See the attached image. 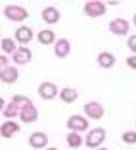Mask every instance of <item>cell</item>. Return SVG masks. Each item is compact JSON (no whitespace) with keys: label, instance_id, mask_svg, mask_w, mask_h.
<instances>
[{"label":"cell","instance_id":"cell-1","mask_svg":"<svg viewBox=\"0 0 136 150\" xmlns=\"http://www.w3.org/2000/svg\"><path fill=\"white\" fill-rule=\"evenodd\" d=\"M4 16L6 19H10V21H15V23H21L25 21L27 18H29V12H27L23 6H15V4H8L4 8Z\"/></svg>","mask_w":136,"mask_h":150},{"label":"cell","instance_id":"cell-2","mask_svg":"<svg viewBox=\"0 0 136 150\" xmlns=\"http://www.w3.org/2000/svg\"><path fill=\"white\" fill-rule=\"evenodd\" d=\"M104 141H105V129L104 127L90 129V133L84 137V144H86L88 148H100Z\"/></svg>","mask_w":136,"mask_h":150},{"label":"cell","instance_id":"cell-3","mask_svg":"<svg viewBox=\"0 0 136 150\" xmlns=\"http://www.w3.org/2000/svg\"><path fill=\"white\" fill-rule=\"evenodd\" d=\"M60 94V88L52 83V81H44L39 85V96L42 100H54V98Z\"/></svg>","mask_w":136,"mask_h":150},{"label":"cell","instance_id":"cell-4","mask_svg":"<svg viewBox=\"0 0 136 150\" xmlns=\"http://www.w3.org/2000/svg\"><path fill=\"white\" fill-rule=\"evenodd\" d=\"M105 8H107V4H104L100 0H90V2L84 4V13L88 18H100V16L105 13Z\"/></svg>","mask_w":136,"mask_h":150},{"label":"cell","instance_id":"cell-5","mask_svg":"<svg viewBox=\"0 0 136 150\" xmlns=\"http://www.w3.org/2000/svg\"><path fill=\"white\" fill-rule=\"evenodd\" d=\"M19 119L25 121V123H33V121L39 119V110H36V106L33 102H29V104L19 108Z\"/></svg>","mask_w":136,"mask_h":150},{"label":"cell","instance_id":"cell-6","mask_svg":"<svg viewBox=\"0 0 136 150\" xmlns=\"http://www.w3.org/2000/svg\"><path fill=\"white\" fill-rule=\"evenodd\" d=\"M29 146L35 150H40V148H48V135L42 131H35L29 135Z\"/></svg>","mask_w":136,"mask_h":150},{"label":"cell","instance_id":"cell-7","mask_svg":"<svg viewBox=\"0 0 136 150\" xmlns=\"http://www.w3.org/2000/svg\"><path fill=\"white\" fill-rule=\"evenodd\" d=\"M12 60H13L15 66H25V64H29L33 60V52L27 48V46H19V48L12 54Z\"/></svg>","mask_w":136,"mask_h":150},{"label":"cell","instance_id":"cell-8","mask_svg":"<svg viewBox=\"0 0 136 150\" xmlns=\"http://www.w3.org/2000/svg\"><path fill=\"white\" fill-rule=\"evenodd\" d=\"M67 127H69V131H86L88 129V117L86 115H71L69 119H67Z\"/></svg>","mask_w":136,"mask_h":150},{"label":"cell","instance_id":"cell-9","mask_svg":"<svg viewBox=\"0 0 136 150\" xmlns=\"http://www.w3.org/2000/svg\"><path fill=\"white\" fill-rule=\"evenodd\" d=\"M105 114L104 106H102L100 102H86L84 104V115L90 119H102Z\"/></svg>","mask_w":136,"mask_h":150},{"label":"cell","instance_id":"cell-10","mask_svg":"<svg viewBox=\"0 0 136 150\" xmlns=\"http://www.w3.org/2000/svg\"><path fill=\"white\" fill-rule=\"evenodd\" d=\"M128 27H130V23H128L127 19H123V18H117V19H111L109 21V31L113 33V35H117V37L127 35Z\"/></svg>","mask_w":136,"mask_h":150},{"label":"cell","instance_id":"cell-11","mask_svg":"<svg viewBox=\"0 0 136 150\" xmlns=\"http://www.w3.org/2000/svg\"><path fill=\"white\" fill-rule=\"evenodd\" d=\"M19 131H21V125H19L18 121H12V119H8V121H4V123L0 125V135L4 139H12L13 135H18Z\"/></svg>","mask_w":136,"mask_h":150},{"label":"cell","instance_id":"cell-12","mask_svg":"<svg viewBox=\"0 0 136 150\" xmlns=\"http://www.w3.org/2000/svg\"><path fill=\"white\" fill-rule=\"evenodd\" d=\"M40 18H42L44 23L54 25V23H57L60 19H62V13H60V10H57V8H54V6H48V8H44L42 12H40Z\"/></svg>","mask_w":136,"mask_h":150},{"label":"cell","instance_id":"cell-13","mask_svg":"<svg viewBox=\"0 0 136 150\" xmlns=\"http://www.w3.org/2000/svg\"><path fill=\"white\" fill-rule=\"evenodd\" d=\"M33 37H35V33H33L31 27L21 25L19 29H15V42L19 44H29L33 40Z\"/></svg>","mask_w":136,"mask_h":150},{"label":"cell","instance_id":"cell-14","mask_svg":"<svg viewBox=\"0 0 136 150\" xmlns=\"http://www.w3.org/2000/svg\"><path fill=\"white\" fill-rule=\"evenodd\" d=\"M18 79H19L18 67L8 66V67H4V69H0V81H2V83H6V85H12V83H15Z\"/></svg>","mask_w":136,"mask_h":150},{"label":"cell","instance_id":"cell-15","mask_svg":"<svg viewBox=\"0 0 136 150\" xmlns=\"http://www.w3.org/2000/svg\"><path fill=\"white\" fill-rule=\"evenodd\" d=\"M96 60H98V66L104 67V69H111V67L117 64V60H115V54H111V52H100Z\"/></svg>","mask_w":136,"mask_h":150},{"label":"cell","instance_id":"cell-16","mask_svg":"<svg viewBox=\"0 0 136 150\" xmlns=\"http://www.w3.org/2000/svg\"><path fill=\"white\" fill-rule=\"evenodd\" d=\"M71 52V42L67 39H60L56 44H54V54L57 58H67Z\"/></svg>","mask_w":136,"mask_h":150},{"label":"cell","instance_id":"cell-17","mask_svg":"<svg viewBox=\"0 0 136 150\" xmlns=\"http://www.w3.org/2000/svg\"><path fill=\"white\" fill-rule=\"evenodd\" d=\"M77 98H79V93H77L73 87H65V88L60 91V100L65 102V104H73Z\"/></svg>","mask_w":136,"mask_h":150},{"label":"cell","instance_id":"cell-18","mask_svg":"<svg viewBox=\"0 0 136 150\" xmlns=\"http://www.w3.org/2000/svg\"><path fill=\"white\" fill-rule=\"evenodd\" d=\"M36 40H39L40 44H54L56 42V35H54V31L52 29H40L39 31V35H36Z\"/></svg>","mask_w":136,"mask_h":150},{"label":"cell","instance_id":"cell-19","mask_svg":"<svg viewBox=\"0 0 136 150\" xmlns=\"http://www.w3.org/2000/svg\"><path fill=\"white\" fill-rule=\"evenodd\" d=\"M83 144H84V139L81 137V133L69 131V135H67V146L69 148H81Z\"/></svg>","mask_w":136,"mask_h":150},{"label":"cell","instance_id":"cell-20","mask_svg":"<svg viewBox=\"0 0 136 150\" xmlns=\"http://www.w3.org/2000/svg\"><path fill=\"white\" fill-rule=\"evenodd\" d=\"M2 114H4L6 119H15L19 115V106L13 104V102H10V104H6V108L2 110Z\"/></svg>","mask_w":136,"mask_h":150},{"label":"cell","instance_id":"cell-21","mask_svg":"<svg viewBox=\"0 0 136 150\" xmlns=\"http://www.w3.org/2000/svg\"><path fill=\"white\" fill-rule=\"evenodd\" d=\"M0 46H2L4 54H13L15 50H18V44H15V40L10 39V37H6V39L0 40Z\"/></svg>","mask_w":136,"mask_h":150},{"label":"cell","instance_id":"cell-22","mask_svg":"<svg viewBox=\"0 0 136 150\" xmlns=\"http://www.w3.org/2000/svg\"><path fill=\"white\" fill-rule=\"evenodd\" d=\"M10 102H13V104H18V106L21 108V106H25V104H29L31 100H29L27 96H23V94H13V96H12V100H10Z\"/></svg>","mask_w":136,"mask_h":150},{"label":"cell","instance_id":"cell-23","mask_svg":"<svg viewBox=\"0 0 136 150\" xmlns=\"http://www.w3.org/2000/svg\"><path fill=\"white\" fill-rule=\"evenodd\" d=\"M121 139H123V142H127V144H136V131H125Z\"/></svg>","mask_w":136,"mask_h":150},{"label":"cell","instance_id":"cell-24","mask_svg":"<svg viewBox=\"0 0 136 150\" xmlns=\"http://www.w3.org/2000/svg\"><path fill=\"white\" fill-rule=\"evenodd\" d=\"M127 46L130 48V52H132V54H136V35L128 37V42H127Z\"/></svg>","mask_w":136,"mask_h":150},{"label":"cell","instance_id":"cell-25","mask_svg":"<svg viewBox=\"0 0 136 150\" xmlns=\"http://www.w3.org/2000/svg\"><path fill=\"white\" fill-rule=\"evenodd\" d=\"M127 66L130 67V69H136V54H130V56L127 58Z\"/></svg>","mask_w":136,"mask_h":150},{"label":"cell","instance_id":"cell-26","mask_svg":"<svg viewBox=\"0 0 136 150\" xmlns=\"http://www.w3.org/2000/svg\"><path fill=\"white\" fill-rule=\"evenodd\" d=\"M8 66H10L8 56H6V54H0V69H4V67H8Z\"/></svg>","mask_w":136,"mask_h":150},{"label":"cell","instance_id":"cell-27","mask_svg":"<svg viewBox=\"0 0 136 150\" xmlns=\"http://www.w3.org/2000/svg\"><path fill=\"white\" fill-rule=\"evenodd\" d=\"M4 108H6V100H4V98H2V96H0V112L4 110Z\"/></svg>","mask_w":136,"mask_h":150},{"label":"cell","instance_id":"cell-28","mask_svg":"<svg viewBox=\"0 0 136 150\" xmlns=\"http://www.w3.org/2000/svg\"><path fill=\"white\" fill-rule=\"evenodd\" d=\"M46 150H57V148H56V146H48V148H46Z\"/></svg>","mask_w":136,"mask_h":150},{"label":"cell","instance_id":"cell-29","mask_svg":"<svg viewBox=\"0 0 136 150\" xmlns=\"http://www.w3.org/2000/svg\"><path fill=\"white\" fill-rule=\"evenodd\" d=\"M132 23H134V25H136V13H134V19H132Z\"/></svg>","mask_w":136,"mask_h":150},{"label":"cell","instance_id":"cell-30","mask_svg":"<svg viewBox=\"0 0 136 150\" xmlns=\"http://www.w3.org/2000/svg\"><path fill=\"white\" fill-rule=\"evenodd\" d=\"M96 150H107V148H102V146H100V148H96Z\"/></svg>","mask_w":136,"mask_h":150}]
</instances>
